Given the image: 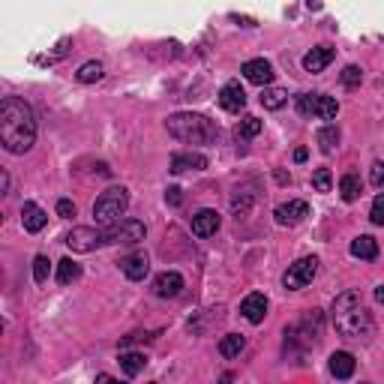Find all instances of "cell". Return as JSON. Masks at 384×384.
Returning <instances> with one entry per match:
<instances>
[{
	"label": "cell",
	"mask_w": 384,
	"mask_h": 384,
	"mask_svg": "<svg viewBox=\"0 0 384 384\" xmlns=\"http://www.w3.org/2000/svg\"><path fill=\"white\" fill-rule=\"evenodd\" d=\"M0 145L9 154H27L36 145V117L22 96L0 99Z\"/></svg>",
	"instance_id": "1"
},
{
	"label": "cell",
	"mask_w": 384,
	"mask_h": 384,
	"mask_svg": "<svg viewBox=\"0 0 384 384\" xmlns=\"http://www.w3.org/2000/svg\"><path fill=\"white\" fill-rule=\"evenodd\" d=\"M330 318H333L337 333L346 339H369L372 333H376L372 312L367 309V303L360 300L357 291H342V295L333 300Z\"/></svg>",
	"instance_id": "2"
},
{
	"label": "cell",
	"mask_w": 384,
	"mask_h": 384,
	"mask_svg": "<svg viewBox=\"0 0 384 384\" xmlns=\"http://www.w3.org/2000/svg\"><path fill=\"white\" fill-rule=\"evenodd\" d=\"M168 135H175L184 145H210V141L219 138V126L205 115H195V111H177L165 120Z\"/></svg>",
	"instance_id": "3"
},
{
	"label": "cell",
	"mask_w": 384,
	"mask_h": 384,
	"mask_svg": "<svg viewBox=\"0 0 384 384\" xmlns=\"http://www.w3.org/2000/svg\"><path fill=\"white\" fill-rule=\"evenodd\" d=\"M126 207H129V192L124 186H111L96 198L94 216H96V222H103V226H115V222H120V216L126 214Z\"/></svg>",
	"instance_id": "4"
},
{
	"label": "cell",
	"mask_w": 384,
	"mask_h": 384,
	"mask_svg": "<svg viewBox=\"0 0 384 384\" xmlns=\"http://www.w3.org/2000/svg\"><path fill=\"white\" fill-rule=\"evenodd\" d=\"M297 111L303 117H318V120H333L339 115V103L327 94H300L297 96Z\"/></svg>",
	"instance_id": "5"
},
{
	"label": "cell",
	"mask_w": 384,
	"mask_h": 384,
	"mask_svg": "<svg viewBox=\"0 0 384 384\" xmlns=\"http://www.w3.org/2000/svg\"><path fill=\"white\" fill-rule=\"evenodd\" d=\"M318 265L321 261L316 256H307V258H297L295 265H291L286 274H282V286H286L288 291H300V288H307L312 279H316L318 274Z\"/></svg>",
	"instance_id": "6"
},
{
	"label": "cell",
	"mask_w": 384,
	"mask_h": 384,
	"mask_svg": "<svg viewBox=\"0 0 384 384\" xmlns=\"http://www.w3.org/2000/svg\"><path fill=\"white\" fill-rule=\"evenodd\" d=\"M145 222L138 219H120L115 226H108L103 231V240L105 246H117V244H138V240H145Z\"/></svg>",
	"instance_id": "7"
},
{
	"label": "cell",
	"mask_w": 384,
	"mask_h": 384,
	"mask_svg": "<svg viewBox=\"0 0 384 384\" xmlns=\"http://www.w3.org/2000/svg\"><path fill=\"white\" fill-rule=\"evenodd\" d=\"M64 244L73 252H94L99 246H105V240H103V231H96V228H90V226H75L64 237Z\"/></svg>",
	"instance_id": "8"
},
{
	"label": "cell",
	"mask_w": 384,
	"mask_h": 384,
	"mask_svg": "<svg viewBox=\"0 0 384 384\" xmlns=\"http://www.w3.org/2000/svg\"><path fill=\"white\" fill-rule=\"evenodd\" d=\"M240 73H244V78H246V82L258 84L261 90H265L270 82H274V66H270V60H265V57L246 60V64L240 66Z\"/></svg>",
	"instance_id": "9"
},
{
	"label": "cell",
	"mask_w": 384,
	"mask_h": 384,
	"mask_svg": "<svg viewBox=\"0 0 384 384\" xmlns=\"http://www.w3.org/2000/svg\"><path fill=\"white\" fill-rule=\"evenodd\" d=\"M240 316H244L249 325H261L267 316V297L261 295V291H252V295L244 297V303H240Z\"/></svg>",
	"instance_id": "10"
},
{
	"label": "cell",
	"mask_w": 384,
	"mask_h": 384,
	"mask_svg": "<svg viewBox=\"0 0 384 384\" xmlns=\"http://www.w3.org/2000/svg\"><path fill=\"white\" fill-rule=\"evenodd\" d=\"M309 216V205L307 201H288V205H279L274 210V219L279 222V226H297V222H303Z\"/></svg>",
	"instance_id": "11"
},
{
	"label": "cell",
	"mask_w": 384,
	"mask_h": 384,
	"mask_svg": "<svg viewBox=\"0 0 384 384\" xmlns=\"http://www.w3.org/2000/svg\"><path fill=\"white\" fill-rule=\"evenodd\" d=\"M184 286H186L184 276L175 274V270H165V274H159V276L154 279V295L168 300V297H177L180 291H184Z\"/></svg>",
	"instance_id": "12"
},
{
	"label": "cell",
	"mask_w": 384,
	"mask_h": 384,
	"mask_svg": "<svg viewBox=\"0 0 384 384\" xmlns=\"http://www.w3.org/2000/svg\"><path fill=\"white\" fill-rule=\"evenodd\" d=\"M219 214L216 210H210V207H205V210H198L195 216H192V235L195 237H210V235H216L219 231Z\"/></svg>",
	"instance_id": "13"
},
{
	"label": "cell",
	"mask_w": 384,
	"mask_h": 384,
	"mask_svg": "<svg viewBox=\"0 0 384 384\" xmlns=\"http://www.w3.org/2000/svg\"><path fill=\"white\" fill-rule=\"evenodd\" d=\"M219 105L231 111V115H237V111H244L246 105V94H244V87H240V82H228L226 87L219 90Z\"/></svg>",
	"instance_id": "14"
},
{
	"label": "cell",
	"mask_w": 384,
	"mask_h": 384,
	"mask_svg": "<svg viewBox=\"0 0 384 384\" xmlns=\"http://www.w3.org/2000/svg\"><path fill=\"white\" fill-rule=\"evenodd\" d=\"M333 57H337V48L318 45V48H312V52L303 57V69H307V73H325Z\"/></svg>",
	"instance_id": "15"
},
{
	"label": "cell",
	"mask_w": 384,
	"mask_h": 384,
	"mask_svg": "<svg viewBox=\"0 0 384 384\" xmlns=\"http://www.w3.org/2000/svg\"><path fill=\"white\" fill-rule=\"evenodd\" d=\"M120 270L126 274V279H133V282H141L147 276V270H150V261L145 252H133V256H126V258H120Z\"/></svg>",
	"instance_id": "16"
},
{
	"label": "cell",
	"mask_w": 384,
	"mask_h": 384,
	"mask_svg": "<svg viewBox=\"0 0 384 384\" xmlns=\"http://www.w3.org/2000/svg\"><path fill=\"white\" fill-rule=\"evenodd\" d=\"M327 367H330V376H333V378H342V381H346V378L355 376V367H357V363H355V355H348V351H333L330 360H327Z\"/></svg>",
	"instance_id": "17"
},
{
	"label": "cell",
	"mask_w": 384,
	"mask_h": 384,
	"mask_svg": "<svg viewBox=\"0 0 384 384\" xmlns=\"http://www.w3.org/2000/svg\"><path fill=\"white\" fill-rule=\"evenodd\" d=\"M22 222H24V228L30 231V235H36V231L45 228L48 214L36 205V201H24V205H22Z\"/></svg>",
	"instance_id": "18"
},
{
	"label": "cell",
	"mask_w": 384,
	"mask_h": 384,
	"mask_svg": "<svg viewBox=\"0 0 384 384\" xmlns=\"http://www.w3.org/2000/svg\"><path fill=\"white\" fill-rule=\"evenodd\" d=\"M205 168H207V156L192 154V150L171 156V171H175V175H184V171H205Z\"/></svg>",
	"instance_id": "19"
},
{
	"label": "cell",
	"mask_w": 384,
	"mask_h": 384,
	"mask_svg": "<svg viewBox=\"0 0 384 384\" xmlns=\"http://www.w3.org/2000/svg\"><path fill=\"white\" fill-rule=\"evenodd\" d=\"M351 256L360 258V261H376L378 258V244H376V237H369V235H360L351 240Z\"/></svg>",
	"instance_id": "20"
},
{
	"label": "cell",
	"mask_w": 384,
	"mask_h": 384,
	"mask_svg": "<svg viewBox=\"0 0 384 384\" xmlns=\"http://www.w3.org/2000/svg\"><path fill=\"white\" fill-rule=\"evenodd\" d=\"M244 348H246V339L240 337V333H226V337L219 339V355H222V357H228V360H231V357H237Z\"/></svg>",
	"instance_id": "21"
},
{
	"label": "cell",
	"mask_w": 384,
	"mask_h": 384,
	"mask_svg": "<svg viewBox=\"0 0 384 384\" xmlns=\"http://www.w3.org/2000/svg\"><path fill=\"white\" fill-rule=\"evenodd\" d=\"M258 103L265 105L267 111H279L282 105L288 103V94L282 87H265V90H261V96H258Z\"/></svg>",
	"instance_id": "22"
},
{
	"label": "cell",
	"mask_w": 384,
	"mask_h": 384,
	"mask_svg": "<svg viewBox=\"0 0 384 384\" xmlns=\"http://www.w3.org/2000/svg\"><path fill=\"white\" fill-rule=\"evenodd\" d=\"M75 279H82V265L73 261V258H64L57 265V282H60V286H73Z\"/></svg>",
	"instance_id": "23"
},
{
	"label": "cell",
	"mask_w": 384,
	"mask_h": 384,
	"mask_svg": "<svg viewBox=\"0 0 384 384\" xmlns=\"http://www.w3.org/2000/svg\"><path fill=\"white\" fill-rule=\"evenodd\" d=\"M103 75H105V69H103L99 60H87V64H82V66H78V73H75V78L82 84H96Z\"/></svg>",
	"instance_id": "24"
},
{
	"label": "cell",
	"mask_w": 384,
	"mask_h": 384,
	"mask_svg": "<svg viewBox=\"0 0 384 384\" xmlns=\"http://www.w3.org/2000/svg\"><path fill=\"white\" fill-rule=\"evenodd\" d=\"M120 367H124L126 376H138L147 367V357L141 351H120Z\"/></svg>",
	"instance_id": "25"
},
{
	"label": "cell",
	"mask_w": 384,
	"mask_h": 384,
	"mask_svg": "<svg viewBox=\"0 0 384 384\" xmlns=\"http://www.w3.org/2000/svg\"><path fill=\"white\" fill-rule=\"evenodd\" d=\"M360 192H363V184H360V177L357 175H346L339 180V195H342V201H357L360 198Z\"/></svg>",
	"instance_id": "26"
},
{
	"label": "cell",
	"mask_w": 384,
	"mask_h": 384,
	"mask_svg": "<svg viewBox=\"0 0 384 384\" xmlns=\"http://www.w3.org/2000/svg\"><path fill=\"white\" fill-rule=\"evenodd\" d=\"M261 133V120L258 117H244L237 124V129H235V138L237 141H249V138H256Z\"/></svg>",
	"instance_id": "27"
},
{
	"label": "cell",
	"mask_w": 384,
	"mask_h": 384,
	"mask_svg": "<svg viewBox=\"0 0 384 384\" xmlns=\"http://www.w3.org/2000/svg\"><path fill=\"white\" fill-rule=\"evenodd\" d=\"M318 145H321V150H325V154H330V150L339 145V129L333 126V124L321 126V129H318Z\"/></svg>",
	"instance_id": "28"
},
{
	"label": "cell",
	"mask_w": 384,
	"mask_h": 384,
	"mask_svg": "<svg viewBox=\"0 0 384 384\" xmlns=\"http://www.w3.org/2000/svg\"><path fill=\"white\" fill-rule=\"evenodd\" d=\"M339 82L346 84L348 90H351V87H360V82H363V69H360V66H355V64L346 66V69H342V73H339Z\"/></svg>",
	"instance_id": "29"
},
{
	"label": "cell",
	"mask_w": 384,
	"mask_h": 384,
	"mask_svg": "<svg viewBox=\"0 0 384 384\" xmlns=\"http://www.w3.org/2000/svg\"><path fill=\"white\" fill-rule=\"evenodd\" d=\"M330 186H333L330 168H316V175H312V189H316V192H330Z\"/></svg>",
	"instance_id": "30"
},
{
	"label": "cell",
	"mask_w": 384,
	"mask_h": 384,
	"mask_svg": "<svg viewBox=\"0 0 384 384\" xmlns=\"http://www.w3.org/2000/svg\"><path fill=\"white\" fill-rule=\"evenodd\" d=\"M48 274H52V261H48V256H36L34 258V279L43 286V282H48Z\"/></svg>",
	"instance_id": "31"
},
{
	"label": "cell",
	"mask_w": 384,
	"mask_h": 384,
	"mask_svg": "<svg viewBox=\"0 0 384 384\" xmlns=\"http://www.w3.org/2000/svg\"><path fill=\"white\" fill-rule=\"evenodd\" d=\"M369 219H372V226H381L384 228V192H381V195H376V201H372Z\"/></svg>",
	"instance_id": "32"
},
{
	"label": "cell",
	"mask_w": 384,
	"mask_h": 384,
	"mask_svg": "<svg viewBox=\"0 0 384 384\" xmlns=\"http://www.w3.org/2000/svg\"><path fill=\"white\" fill-rule=\"evenodd\" d=\"M369 184L376 189H384V159H378V163L369 168Z\"/></svg>",
	"instance_id": "33"
},
{
	"label": "cell",
	"mask_w": 384,
	"mask_h": 384,
	"mask_svg": "<svg viewBox=\"0 0 384 384\" xmlns=\"http://www.w3.org/2000/svg\"><path fill=\"white\" fill-rule=\"evenodd\" d=\"M141 339H145V342H150V339H156V333H129V337H124V339H120V348H129V346H133V342H141Z\"/></svg>",
	"instance_id": "34"
},
{
	"label": "cell",
	"mask_w": 384,
	"mask_h": 384,
	"mask_svg": "<svg viewBox=\"0 0 384 384\" xmlns=\"http://www.w3.org/2000/svg\"><path fill=\"white\" fill-rule=\"evenodd\" d=\"M57 216H60V219H73V216H75V205H73V201H69V198H60V201H57Z\"/></svg>",
	"instance_id": "35"
},
{
	"label": "cell",
	"mask_w": 384,
	"mask_h": 384,
	"mask_svg": "<svg viewBox=\"0 0 384 384\" xmlns=\"http://www.w3.org/2000/svg\"><path fill=\"white\" fill-rule=\"evenodd\" d=\"M165 201H168L171 207H180L184 195H180V189H177V186H168V189H165Z\"/></svg>",
	"instance_id": "36"
},
{
	"label": "cell",
	"mask_w": 384,
	"mask_h": 384,
	"mask_svg": "<svg viewBox=\"0 0 384 384\" xmlns=\"http://www.w3.org/2000/svg\"><path fill=\"white\" fill-rule=\"evenodd\" d=\"M94 384H124V381H117L115 376H105V372H103V376H96V381Z\"/></svg>",
	"instance_id": "37"
},
{
	"label": "cell",
	"mask_w": 384,
	"mask_h": 384,
	"mask_svg": "<svg viewBox=\"0 0 384 384\" xmlns=\"http://www.w3.org/2000/svg\"><path fill=\"white\" fill-rule=\"evenodd\" d=\"M6 192H9V175L0 171V195H6Z\"/></svg>",
	"instance_id": "38"
},
{
	"label": "cell",
	"mask_w": 384,
	"mask_h": 384,
	"mask_svg": "<svg viewBox=\"0 0 384 384\" xmlns=\"http://www.w3.org/2000/svg\"><path fill=\"white\" fill-rule=\"evenodd\" d=\"M307 156H309L307 147H297V150H295V163H307Z\"/></svg>",
	"instance_id": "39"
},
{
	"label": "cell",
	"mask_w": 384,
	"mask_h": 384,
	"mask_svg": "<svg viewBox=\"0 0 384 384\" xmlns=\"http://www.w3.org/2000/svg\"><path fill=\"white\" fill-rule=\"evenodd\" d=\"M276 180H279V184H291V175H286V171H276Z\"/></svg>",
	"instance_id": "40"
},
{
	"label": "cell",
	"mask_w": 384,
	"mask_h": 384,
	"mask_svg": "<svg viewBox=\"0 0 384 384\" xmlns=\"http://www.w3.org/2000/svg\"><path fill=\"white\" fill-rule=\"evenodd\" d=\"M231 18H235V22H240L244 27H252V24H256V22H252V18H240V15H231Z\"/></svg>",
	"instance_id": "41"
},
{
	"label": "cell",
	"mask_w": 384,
	"mask_h": 384,
	"mask_svg": "<svg viewBox=\"0 0 384 384\" xmlns=\"http://www.w3.org/2000/svg\"><path fill=\"white\" fill-rule=\"evenodd\" d=\"M231 381H235V376H231V372H222V376H219V384H231Z\"/></svg>",
	"instance_id": "42"
},
{
	"label": "cell",
	"mask_w": 384,
	"mask_h": 384,
	"mask_svg": "<svg viewBox=\"0 0 384 384\" xmlns=\"http://www.w3.org/2000/svg\"><path fill=\"white\" fill-rule=\"evenodd\" d=\"M376 300H378V303H384V286H378V288H376Z\"/></svg>",
	"instance_id": "43"
},
{
	"label": "cell",
	"mask_w": 384,
	"mask_h": 384,
	"mask_svg": "<svg viewBox=\"0 0 384 384\" xmlns=\"http://www.w3.org/2000/svg\"><path fill=\"white\" fill-rule=\"evenodd\" d=\"M154 384H156V381H154Z\"/></svg>",
	"instance_id": "44"
}]
</instances>
